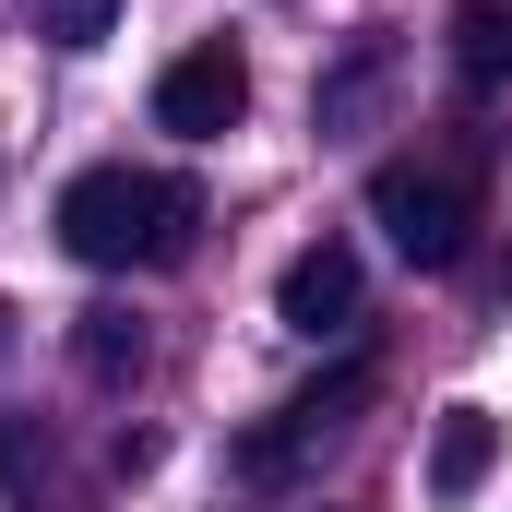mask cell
<instances>
[{"label":"cell","instance_id":"1","mask_svg":"<svg viewBox=\"0 0 512 512\" xmlns=\"http://www.w3.org/2000/svg\"><path fill=\"white\" fill-rule=\"evenodd\" d=\"M191 227H203L191 179H155V167H84L60 191V251L96 274H155L191 251Z\"/></svg>","mask_w":512,"mask_h":512},{"label":"cell","instance_id":"2","mask_svg":"<svg viewBox=\"0 0 512 512\" xmlns=\"http://www.w3.org/2000/svg\"><path fill=\"white\" fill-rule=\"evenodd\" d=\"M370 215H382V239L417 262V274H453V262L477 251V143L370 167Z\"/></svg>","mask_w":512,"mask_h":512},{"label":"cell","instance_id":"3","mask_svg":"<svg viewBox=\"0 0 512 512\" xmlns=\"http://www.w3.org/2000/svg\"><path fill=\"white\" fill-rule=\"evenodd\" d=\"M239 120H251V60H239L227 36H203V48H179V60L155 72V131H179V143H227Z\"/></svg>","mask_w":512,"mask_h":512},{"label":"cell","instance_id":"4","mask_svg":"<svg viewBox=\"0 0 512 512\" xmlns=\"http://www.w3.org/2000/svg\"><path fill=\"white\" fill-rule=\"evenodd\" d=\"M358 298H370V274H358L346 239H310V251L274 274V322H286V334H310V346L358 334Z\"/></svg>","mask_w":512,"mask_h":512},{"label":"cell","instance_id":"5","mask_svg":"<svg viewBox=\"0 0 512 512\" xmlns=\"http://www.w3.org/2000/svg\"><path fill=\"white\" fill-rule=\"evenodd\" d=\"M489 465H501V417L489 405H441V429H429V501H477Z\"/></svg>","mask_w":512,"mask_h":512},{"label":"cell","instance_id":"6","mask_svg":"<svg viewBox=\"0 0 512 512\" xmlns=\"http://www.w3.org/2000/svg\"><path fill=\"white\" fill-rule=\"evenodd\" d=\"M370 382H382V370H370V358H346V370H322V382L298 393V405H286V417H274V429H286V441H298V453H310V441H334V429H346V417H358V405H370Z\"/></svg>","mask_w":512,"mask_h":512},{"label":"cell","instance_id":"7","mask_svg":"<svg viewBox=\"0 0 512 512\" xmlns=\"http://www.w3.org/2000/svg\"><path fill=\"white\" fill-rule=\"evenodd\" d=\"M72 370L96 393H120L131 370H143V322H131V310H84V322H72Z\"/></svg>","mask_w":512,"mask_h":512},{"label":"cell","instance_id":"8","mask_svg":"<svg viewBox=\"0 0 512 512\" xmlns=\"http://www.w3.org/2000/svg\"><path fill=\"white\" fill-rule=\"evenodd\" d=\"M453 60H465L477 96L512 84V0H465V12H453Z\"/></svg>","mask_w":512,"mask_h":512},{"label":"cell","instance_id":"9","mask_svg":"<svg viewBox=\"0 0 512 512\" xmlns=\"http://www.w3.org/2000/svg\"><path fill=\"white\" fill-rule=\"evenodd\" d=\"M24 24H36L48 48H96V36L120 24V0H24Z\"/></svg>","mask_w":512,"mask_h":512},{"label":"cell","instance_id":"10","mask_svg":"<svg viewBox=\"0 0 512 512\" xmlns=\"http://www.w3.org/2000/svg\"><path fill=\"white\" fill-rule=\"evenodd\" d=\"M370 96H382V48H358V60L322 84V131H358V120H370Z\"/></svg>","mask_w":512,"mask_h":512},{"label":"cell","instance_id":"11","mask_svg":"<svg viewBox=\"0 0 512 512\" xmlns=\"http://www.w3.org/2000/svg\"><path fill=\"white\" fill-rule=\"evenodd\" d=\"M0 358H12V310H0Z\"/></svg>","mask_w":512,"mask_h":512}]
</instances>
